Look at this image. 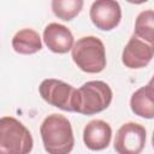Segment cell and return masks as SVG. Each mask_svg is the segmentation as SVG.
<instances>
[{
  "mask_svg": "<svg viewBox=\"0 0 154 154\" xmlns=\"http://www.w3.org/2000/svg\"><path fill=\"white\" fill-rule=\"evenodd\" d=\"M40 134L45 150L48 154H70L75 146V137L70 120L58 113L47 116L41 126Z\"/></svg>",
  "mask_w": 154,
  "mask_h": 154,
  "instance_id": "obj_1",
  "label": "cell"
},
{
  "mask_svg": "<svg viewBox=\"0 0 154 154\" xmlns=\"http://www.w3.org/2000/svg\"><path fill=\"white\" fill-rule=\"evenodd\" d=\"M71 57L77 67L87 73H99L107 64L103 42L96 36L78 38L71 48Z\"/></svg>",
  "mask_w": 154,
  "mask_h": 154,
  "instance_id": "obj_2",
  "label": "cell"
},
{
  "mask_svg": "<svg viewBox=\"0 0 154 154\" xmlns=\"http://www.w3.org/2000/svg\"><path fill=\"white\" fill-rule=\"evenodd\" d=\"M34 140L28 128L13 117L0 118V154H29Z\"/></svg>",
  "mask_w": 154,
  "mask_h": 154,
  "instance_id": "obj_3",
  "label": "cell"
},
{
  "mask_svg": "<svg viewBox=\"0 0 154 154\" xmlns=\"http://www.w3.org/2000/svg\"><path fill=\"white\" fill-rule=\"evenodd\" d=\"M111 87L102 81H89L77 89L75 112L93 116L105 111L112 102Z\"/></svg>",
  "mask_w": 154,
  "mask_h": 154,
  "instance_id": "obj_4",
  "label": "cell"
},
{
  "mask_svg": "<svg viewBox=\"0 0 154 154\" xmlns=\"http://www.w3.org/2000/svg\"><path fill=\"white\" fill-rule=\"evenodd\" d=\"M38 93L47 103L63 111L75 112L77 89L71 84L55 78H46L41 82Z\"/></svg>",
  "mask_w": 154,
  "mask_h": 154,
  "instance_id": "obj_5",
  "label": "cell"
},
{
  "mask_svg": "<svg viewBox=\"0 0 154 154\" xmlns=\"http://www.w3.org/2000/svg\"><path fill=\"white\" fill-rule=\"evenodd\" d=\"M147 132L143 125L129 122L123 124L114 137V150L118 154H141L144 149Z\"/></svg>",
  "mask_w": 154,
  "mask_h": 154,
  "instance_id": "obj_6",
  "label": "cell"
},
{
  "mask_svg": "<svg viewBox=\"0 0 154 154\" xmlns=\"http://www.w3.org/2000/svg\"><path fill=\"white\" fill-rule=\"evenodd\" d=\"M89 16L91 23L97 29L109 31L119 25L122 19V8L114 0H97L91 4Z\"/></svg>",
  "mask_w": 154,
  "mask_h": 154,
  "instance_id": "obj_7",
  "label": "cell"
},
{
  "mask_svg": "<svg viewBox=\"0 0 154 154\" xmlns=\"http://www.w3.org/2000/svg\"><path fill=\"white\" fill-rule=\"evenodd\" d=\"M154 55V46L136 36H131L122 53V61L129 69H141L147 66Z\"/></svg>",
  "mask_w": 154,
  "mask_h": 154,
  "instance_id": "obj_8",
  "label": "cell"
},
{
  "mask_svg": "<svg viewBox=\"0 0 154 154\" xmlns=\"http://www.w3.org/2000/svg\"><path fill=\"white\" fill-rule=\"evenodd\" d=\"M112 138L111 125L101 119L90 120L83 130V142L90 150H102L109 146Z\"/></svg>",
  "mask_w": 154,
  "mask_h": 154,
  "instance_id": "obj_9",
  "label": "cell"
},
{
  "mask_svg": "<svg viewBox=\"0 0 154 154\" xmlns=\"http://www.w3.org/2000/svg\"><path fill=\"white\" fill-rule=\"evenodd\" d=\"M43 41L53 53L64 54L71 51L73 46V35L65 25L49 23L43 30Z\"/></svg>",
  "mask_w": 154,
  "mask_h": 154,
  "instance_id": "obj_10",
  "label": "cell"
},
{
  "mask_svg": "<svg viewBox=\"0 0 154 154\" xmlns=\"http://www.w3.org/2000/svg\"><path fill=\"white\" fill-rule=\"evenodd\" d=\"M131 111L142 118L152 119L154 117V99H153V81L137 89L130 99Z\"/></svg>",
  "mask_w": 154,
  "mask_h": 154,
  "instance_id": "obj_11",
  "label": "cell"
},
{
  "mask_svg": "<svg viewBox=\"0 0 154 154\" xmlns=\"http://www.w3.org/2000/svg\"><path fill=\"white\" fill-rule=\"evenodd\" d=\"M12 48L19 54H35L42 48L41 37L34 29H22L14 34L12 38Z\"/></svg>",
  "mask_w": 154,
  "mask_h": 154,
  "instance_id": "obj_12",
  "label": "cell"
},
{
  "mask_svg": "<svg viewBox=\"0 0 154 154\" xmlns=\"http://www.w3.org/2000/svg\"><path fill=\"white\" fill-rule=\"evenodd\" d=\"M134 36L153 45L154 43V12L153 10L142 11L135 20Z\"/></svg>",
  "mask_w": 154,
  "mask_h": 154,
  "instance_id": "obj_13",
  "label": "cell"
},
{
  "mask_svg": "<svg viewBox=\"0 0 154 154\" xmlns=\"http://www.w3.org/2000/svg\"><path fill=\"white\" fill-rule=\"evenodd\" d=\"M83 4V0H53L51 6L53 13L59 19L69 22L79 14Z\"/></svg>",
  "mask_w": 154,
  "mask_h": 154,
  "instance_id": "obj_14",
  "label": "cell"
}]
</instances>
